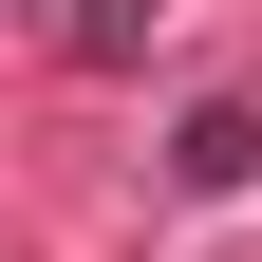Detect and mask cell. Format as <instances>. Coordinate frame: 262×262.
Segmentation results:
<instances>
[{"mask_svg": "<svg viewBox=\"0 0 262 262\" xmlns=\"http://www.w3.org/2000/svg\"><path fill=\"white\" fill-rule=\"evenodd\" d=\"M244 169H262V113H244V94H206V113L169 131V187H244Z\"/></svg>", "mask_w": 262, "mask_h": 262, "instance_id": "6da1fadb", "label": "cell"}]
</instances>
